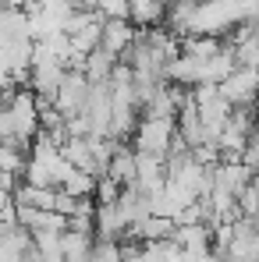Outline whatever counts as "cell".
<instances>
[{
	"label": "cell",
	"mask_w": 259,
	"mask_h": 262,
	"mask_svg": "<svg viewBox=\"0 0 259 262\" xmlns=\"http://www.w3.org/2000/svg\"><path fill=\"white\" fill-rule=\"evenodd\" d=\"M4 114L11 128V145L29 152V145L39 138V99L29 89H11L4 92Z\"/></svg>",
	"instance_id": "obj_1"
},
{
	"label": "cell",
	"mask_w": 259,
	"mask_h": 262,
	"mask_svg": "<svg viewBox=\"0 0 259 262\" xmlns=\"http://www.w3.org/2000/svg\"><path fill=\"white\" fill-rule=\"evenodd\" d=\"M177 142V131H174V117H153V114H142L135 121V128L128 135L131 152H142V156H167L171 145Z\"/></svg>",
	"instance_id": "obj_2"
},
{
	"label": "cell",
	"mask_w": 259,
	"mask_h": 262,
	"mask_svg": "<svg viewBox=\"0 0 259 262\" xmlns=\"http://www.w3.org/2000/svg\"><path fill=\"white\" fill-rule=\"evenodd\" d=\"M86 92H89V78L78 71V68H68V71H64V78H61V85H57V92L50 96V106L68 121V117L82 114Z\"/></svg>",
	"instance_id": "obj_3"
},
{
	"label": "cell",
	"mask_w": 259,
	"mask_h": 262,
	"mask_svg": "<svg viewBox=\"0 0 259 262\" xmlns=\"http://www.w3.org/2000/svg\"><path fill=\"white\" fill-rule=\"evenodd\" d=\"M131 43H135V25H131L128 18H103L99 46H96V50H103V53L114 57V60H125V53L131 50Z\"/></svg>",
	"instance_id": "obj_4"
},
{
	"label": "cell",
	"mask_w": 259,
	"mask_h": 262,
	"mask_svg": "<svg viewBox=\"0 0 259 262\" xmlns=\"http://www.w3.org/2000/svg\"><path fill=\"white\" fill-rule=\"evenodd\" d=\"M216 89H220V96L231 103V110L249 106L252 96H256V68H234V71H231Z\"/></svg>",
	"instance_id": "obj_5"
},
{
	"label": "cell",
	"mask_w": 259,
	"mask_h": 262,
	"mask_svg": "<svg viewBox=\"0 0 259 262\" xmlns=\"http://www.w3.org/2000/svg\"><path fill=\"white\" fill-rule=\"evenodd\" d=\"M125 259V248L117 237H92L89 245V262H121Z\"/></svg>",
	"instance_id": "obj_6"
}]
</instances>
